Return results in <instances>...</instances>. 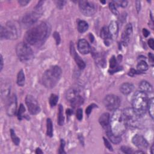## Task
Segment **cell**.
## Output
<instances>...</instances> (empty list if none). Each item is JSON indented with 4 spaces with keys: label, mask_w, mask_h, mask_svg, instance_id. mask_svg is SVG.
<instances>
[{
    "label": "cell",
    "mask_w": 154,
    "mask_h": 154,
    "mask_svg": "<svg viewBox=\"0 0 154 154\" xmlns=\"http://www.w3.org/2000/svg\"><path fill=\"white\" fill-rule=\"evenodd\" d=\"M99 122L101 125L104 128H107V130L110 129V116L108 113H104L102 114L99 119Z\"/></svg>",
    "instance_id": "18"
},
{
    "label": "cell",
    "mask_w": 154,
    "mask_h": 154,
    "mask_svg": "<svg viewBox=\"0 0 154 154\" xmlns=\"http://www.w3.org/2000/svg\"><path fill=\"white\" fill-rule=\"evenodd\" d=\"M65 142L63 139H61L60 140V147L59 148V153H66L65 152Z\"/></svg>",
    "instance_id": "37"
},
{
    "label": "cell",
    "mask_w": 154,
    "mask_h": 154,
    "mask_svg": "<svg viewBox=\"0 0 154 154\" xmlns=\"http://www.w3.org/2000/svg\"><path fill=\"white\" fill-rule=\"evenodd\" d=\"M72 113H73L71 109H68V110H66V114H67V115L68 117H70Z\"/></svg>",
    "instance_id": "52"
},
{
    "label": "cell",
    "mask_w": 154,
    "mask_h": 154,
    "mask_svg": "<svg viewBox=\"0 0 154 154\" xmlns=\"http://www.w3.org/2000/svg\"><path fill=\"white\" fill-rule=\"evenodd\" d=\"M106 133H107L108 138L113 143H114V144H119V143H121V142L122 141L121 137L119 136V135H116L114 134L112 132V131H111L110 128V129L107 130Z\"/></svg>",
    "instance_id": "21"
},
{
    "label": "cell",
    "mask_w": 154,
    "mask_h": 154,
    "mask_svg": "<svg viewBox=\"0 0 154 154\" xmlns=\"http://www.w3.org/2000/svg\"><path fill=\"white\" fill-rule=\"evenodd\" d=\"M54 37L56 41V44L57 45H59L60 42V37L59 33L57 32H55L54 33Z\"/></svg>",
    "instance_id": "44"
},
{
    "label": "cell",
    "mask_w": 154,
    "mask_h": 154,
    "mask_svg": "<svg viewBox=\"0 0 154 154\" xmlns=\"http://www.w3.org/2000/svg\"><path fill=\"white\" fill-rule=\"evenodd\" d=\"M148 108L149 110V113L152 119H153V113H154V99L151 98L148 101Z\"/></svg>",
    "instance_id": "32"
},
{
    "label": "cell",
    "mask_w": 154,
    "mask_h": 154,
    "mask_svg": "<svg viewBox=\"0 0 154 154\" xmlns=\"http://www.w3.org/2000/svg\"><path fill=\"white\" fill-rule=\"evenodd\" d=\"M100 36L102 39H103L104 40H108V39H110L111 37L110 36L108 29L107 27H102L101 30V33Z\"/></svg>",
    "instance_id": "30"
},
{
    "label": "cell",
    "mask_w": 154,
    "mask_h": 154,
    "mask_svg": "<svg viewBox=\"0 0 154 154\" xmlns=\"http://www.w3.org/2000/svg\"><path fill=\"white\" fill-rule=\"evenodd\" d=\"M119 67H120L118 66L116 57L114 56H113L112 58H111L110 60L109 72L110 74H113L114 72H116L121 70V69H120Z\"/></svg>",
    "instance_id": "22"
},
{
    "label": "cell",
    "mask_w": 154,
    "mask_h": 154,
    "mask_svg": "<svg viewBox=\"0 0 154 154\" xmlns=\"http://www.w3.org/2000/svg\"><path fill=\"white\" fill-rule=\"evenodd\" d=\"M18 3L21 6H25L30 3V1H26V0H24H24H22V1H19Z\"/></svg>",
    "instance_id": "46"
},
{
    "label": "cell",
    "mask_w": 154,
    "mask_h": 154,
    "mask_svg": "<svg viewBox=\"0 0 154 154\" xmlns=\"http://www.w3.org/2000/svg\"><path fill=\"white\" fill-rule=\"evenodd\" d=\"M36 153L37 154H40V153H43V152L42 151V150L40 148H37L36 151Z\"/></svg>",
    "instance_id": "53"
},
{
    "label": "cell",
    "mask_w": 154,
    "mask_h": 154,
    "mask_svg": "<svg viewBox=\"0 0 154 154\" xmlns=\"http://www.w3.org/2000/svg\"><path fill=\"white\" fill-rule=\"evenodd\" d=\"M16 54L20 61L27 63L32 60L34 58V53L31 48L25 43L21 42L16 45Z\"/></svg>",
    "instance_id": "6"
},
{
    "label": "cell",
    "mask_w": 154,
    "mask_h": 154,
    "mask_svg": "<svg viewBox=\"0 0 154 154\" xmlns=\"http://www.w3.org/2000/svg\"><path fill=\"white\" fill-rule=\"evenodd\" d=\"M3 65H4V61H3V57L2 55H1V66H0V71H2L3 68Z\"/></svg>",
    "instance_id": "50"
},
{
    "label": "cell",
    "mask_w": 154,
    "mask_h": 154,
    "mask_svg": "<svg viewBox=\"0 0 154 154\" xmlns=\"http://www.w3.org/2000/svg\"><path fill=\"white\" fill-rule=\"evenodd\" d=\"M46 134L48 136L50 137H52L53 135V123L51 121V119L48 118L46 120Z\"/></svg>",
    "instance_id": "29"
},
{
    "label": "cell",
    "mask_w": 154,
    "mask_h": 154,
    "mask_svg": "<svg viewBox=\"0 0 154 154\" xmlns=\"http://www.w3.org/2000/svg\"><path fill=\"white\" fill-rule=\"evenodd\" d=\"M19 33V28L15 22H8L5 27L1 25V28H0V37H1V40H16L18 38L19 36L20 35Z\"/></svg>",
    "instance_id": "5"
},
{
    "label": "cell",
    "mask_w": 154,
    "mask_h": 154,
    "mask_svg": "<svg viewBox=\"0 0 154 154\" xmlns=\"http://www.w3.org/2000/svg\"><path fill=\"white\" fill-rule=\"evenodd\" d=\"M25 81V74L23 70H21L19 71L18 75H17V84L19 86H24Z\"/></svg>",
    "instance_id": "26"
},
{
    "label": "cell",
    "mask_w": 154,
    "mask_h": 154,
    "mask_svg": "<svg viewBox=\"0 0 154 154\" xmlns=\"http://www.w3.org/2000/svg\"><path fill=\"white\" fill-rule=\"evenodd\" d=\"M133 144L140 149H146L148 147V143L143 137L141 135L136 134L132 138Z\"/></svg>",
    "instance_id": "14"
},
{
    "label": "cell",
    "mask_w": 154,
    "mask_h": 154,
    "mask_svg": "<svg viewBox=\"0 0 154 154\" xmlns=\"http://www.w3.org/2000/svg\"><path fill=\"white\" fill-rule=\"evenodd\" d=\"M116 6H121L123 8H125L128 5V1H113Z\"/></svg>",
    "instance_id": "38"
},
{
    "label": "cell",
    "mask_w": 154,
    "mask_h": 154,
    "mask_svg": "<svg viewBox=\"0 0 154 154\" xmlns=\"http://www.w3.org/2000/svg\"><path fill=\"white\" fill-rule=\"evenodd\" d=\"M55 3H56L57 7L58 8H60V9H62V8L63 7V6H65L66 1H56Z\"/></svg>",
    "instance_id": "43"
},
{
    "label": "cell",
    "mask_w": 154,
    "mask_h": 154,
    "mask_svg": "<svg viewBox=\"0 0 154 154\" xmlns=\"http://www.w3.org/2000/svg\"><path fill=\"white\" fill-rule=\"evenodd\" d=\"M40 13L37 12H32L25 14L22 19V24L26 27L35 24L40 18Z\"/></svg>",
    "instance_id": "11"
},
{
    "label": "cell",
    "mask_w": 154,
    "mask_h": 154,
    "mask_svg": "<svg viewBox=\"0 0 154 154\" xmlns=\"http://www.w3.org/2000/svg\"><path fill=\"white\" fill-rule=\"evenodd\" d=\"M10 92V84L8 82L2 83L1 85V94L2 98L7 99L9 96Z\"/></svg>",
    "instance_id": "19"
},
{
    "label": "cell",
    "mask_w": 154,
    "mask_h": 154,
    "mask_svg": "<svg viewBox=\"0 0 154 154\" xmlns=\"http://www.w3.org/2000/svg\"><path fill=\"white\" fill-rule=\"evenodd\" d=\"M151 153L153 154L154 153V149H153V144L151 146Z\"/></svg>",
    "instance_id": "54"
},
{
    "label": "cell",
    "mask_w": 154,
    "mask_h": 154,
    "mask_svg": "<svg viewBox=\"0 0 154 154\" xmlns=\"http://www.w3.org/2000/svg\"><path fill=\"white\" fill-rule=\"evenodd\" d=\"M148 99L146 93L142 92H137L133 96L132 100V108L140 116H142L148 108Z\"/></svg>",
    "instance_id": "4"
},
{
    "label": "cell",
    "mask_w": 154,
    "mask_h": 154,
    "mask_svg": "<svg viewBox=\"0 0 154 154\" xmlns=\"http://www.w3.org/2000/svg\"><path fill=\"white\" fill-rule=\"evenodd\" d=\"M148 45H149V47L152 49H154V40H153V39L152 38H151L148 40Z\"/></svg>",
    "instance_id": "45"
},
{
    "label": "cell",
    "mask_w": 154,
    "mask_h": 154,
    "mask_svg": "<svg viewBox=\"0 0 154 154\" xmlns=\"http://www.w3.org/2000/svg\"><path fill=\"white\" fill-rule=\"evenodd\" d=\"M134 153H144V152H143V151H136V152H134Z\"/></svg>",
    "instance_id": "55"
},
{
    "label": "cell",
    "mask_w": 154,
    "mask_h": 154,
    "mask_svg": "<svg viewBox=\"0 0 154 154\" xmlns=\"http://www.w3.org/2000/svg\"><path fill=\"white\" fill-rule=\"evenodd\" d=\"M138 74L137 72V71H136L135 70L132 69L130 70V72L128 73V75H130V76H133L134 75H135V74Z\"/></svg>",
    "instance_id": "49"
},
{
    "label": "cell",
    "mask_w": 154,
    "mask_h": 154,
    "mask_svg": "<svg viewBox=\"0 0 154 154\" xmlns=\"http://www.w3.org/2000/svg\"><path fill=\"white\" fill-rule=\"evenodd\" d=\"M122 112L128 126H130L135 128L139 126L142 116L137 113L132 108H126Z\"/></svg>",
    "instance_id": "7"
},
{
    "label": "cell",
    "mask_w": 154,
    "mask_h": 154,
    "mask_svg": "<svg viewBox=\"0 0 154 154\" xmlns=\"http://www.w3.org/2000/svg\"><path fill=\"white\" fill-rule=\"evenodd\" d=\"M108 29L111 38H116L119 32V25L117 22L116 21L111 22Z\"/></svg>",
    "instance_id": "17"
},
{
    "label": "cell",
    "mask_w": 154,
    "mask_h": 154,
    "mask_svg": "<svg viewBox=\"0 0 154 154\" xmlns=\"http://www.w3.org/2000/svg\"><path fill=\"white\" fill-rule=\"evenodd\" d=\"M10 135H11L12 140L13 142L14 143V144L16 145V146H18L20 143V139L18 137H17L13 130H10Z\"/></svg>",
    "instance_id": "34"
},
{
    "label": "cell",
    "mask_w": 154,
    "mask_h": 154,
    "mask_svg": "<svg viewBox=\"0 0 154 154\" xmlns=\"http://www.w3.org/2000/svg\"><path fill=\"white\" fill-rule=\"evenodd\" d=\"M25 103L27 106L29 112L33 114L36 115L40 112V108L37 100L31 95H27L25 98Z\"/></svg>",
    "instance_id": "10"
},
{
    "label": "cell",
    "mask_w": 154,
    "mask_h": 154,
    "mask_svg": "<svg viewBox=\"0 0 154 154\" xmlns=\"http://www.w3.org/2000/svg\"><path fill=\"white\" fill-rule=\"evenodd\" d=\"M139 89L141 92L145 93H149L152 92V86L146 81H142L139 84Z\"/></svg>",
    "instance_id": "23"
},
{
    "label": "cell",
    "mask_w": 154,
    "mask_h": 154,
    "mask_svg": "<svg viewBox=\"0 0 154 154\" xmlns=\"http://www.w3.org/2000/svg\"><path fill=\"white\" fill-rule=\"evenodd\" d=\"M78 49L80 53L87 54L90 51V46L86 40L81 39L78 42Z\"/></svg>",
    "instance_id": "16"
},
{
    "label": "cell",
    "mask_w": 154,
    "mask_h": 154,
    "mask_svg": "<svg viewBox=\"0 0 154 154\" xmlns=\"http://www.w3.org/2000/svg\"><path fill=\"white\" fill-rule=\"evenodd\" d=\"M70 48H70V49H71V54L72 56L74 57L76 65H78V66L79 67V68H80V69H84V68L85 67V64L84 62L81 58V57L79 56V55L76 53V51H75V48H74V45L72 44H71Z\"/></svg>",
    "instance_id": "15"
},
{
    "label": "cell",
    "mask_w": 154,
    "mask_h": 154,
    "mask_svg": "<svg viewBox=\"0 0 154 154\" xmlns=\"http://www.w3.org/2000/svg\"><path fill=\"white\" fill-rule=\"evenodd\" d=\"M143 35L145 37H147L149 35V34H150V32L146 28H144L143 30Z\"/></svg>",
    "instance_id": "47"
},
{
    "label": "cell",
    "mask_w": 154,
    "mask_h": 154,
    "mask_svg": "<svg viewBox=\"0 0 154 154\" xmlns=\"http://www.w3.org/2000/svg\"><path fill=\"white\" fill-rule=\"evenodd\" d=\"M17 98L15 95H13L8 100L6 107V112L8 116H13L16 112Z\"/></svg>",
    "instance_id": "12"
},
{
    "label": "cell",
    "mask_w": 154,
    "mask_h": 154,
    "mask_svg": "<svg viewBox=\"0 0 154 154\" xmlns=\"http://www.w3.org/2000/svg\"><path fill=\"white\" fill-rule=\"evenodd\" d=\"M104 139V144H105V146H106V148L109 150V151H113V148L112 146V145H111V144L110 143V142L105 138L104 137L103 138Z\"/></svg>",
    "instance_id": "42"
},
{
    "label": "cell",
    "mask_w": 154,
    "mask_h": 154,
    "mask_svg": "<svg viewBox=\"0 0 154 154\" xmlns=\"http://www.w3.org/2000/svg\"><path fill=\"white\" fill-rule=\"evenodd\" d=\"M79 95V92L75 89L71 88L68 90L66 93V98L67 101H69L70 102L74 99L76 96H78Z\"/></svg>",
    "instance_id": "24"
},
{
    "label": "cell",
    "mask_w": 154,
    "mask_h": 154,
    "mask_svg": "<svg viewBox=\"0 0 154 154\" xmlns=\"http://www.w3.org/2000/svg\"><path fill=\"white\" fill-rule=\"evenodd\" d=\"M25 108L24 105L21 104L19 106L18 113V119L19 120V121L22 120V117H23V114L25 113Z\"/></svg>",
    "instance_id": "36"
},
{
    "label": "cell",
    "mask_w": 154,
    "mask_h": 154,
    "mask_svg": "<svg viewBox=\"0 0 154 154\" xmlns=\"http://www.w3.org/2000/svg\"><path fill=\"white\" fill-rule=\"evenodd\" d=\"M149 61L151 62V63H153V55L152 53L149 54Z\"/></svg>",
    "instance_id": "51"
},
{
    "label": "cell",
    "mask_w": 154,
    "mask_h": 154,
    "mask_svg": "<svg viewBox=\"0 0 154 154\" xmlns=\"http://www.w3.org/2000/svg\"><path fill=\"white\" fill-rule=\"evenodd\" d=\"M132 35V27L131 24L126 25L125 30L122 35V42L124 46H127L129 44Z\"/></svg>",
    "instance_id": "13"
},
{
    "label": "cell",
    "mask_w": 154,
    "mask_h": 154,
    "mask_svg": "<svg viewBox=\"0 0 154 154\" xmlns=\"http://www.w3.org/2000/svg\"><path fill=\"white\" fill-rule=\"evenodd\" d=\"M76 118L78 119L79 121H81L83 119V110L79 108L76 111Z\"/></svg>",
    "instance_id": "41"
},
{
    "label": "cell",
    "mask_w": 154,
    "mask_h": 154,
    "mask_svg": "<svg viewBox=\"0 0 154 154\" xmlns=\"http://www.w3.org/2000/svg\"><path fill=\"white\" fill-rule=\"evenodd\" d=\"M58 100V96L55 94H52L49 98V104L51 107H53L56 105Z\"/></svg>",
    "instance_id": "33"
},
{
    "label": "cell",
    "mask_w": 154,
    "mask_h": 154,
    "mask_svg": "<svg viewBox=\"0 0 154 154\" xmlns=\"http://www.w3.org/2000/svg\"><path fill=\"white\" fill-rule=\"evenodd\" d=\"M97 105H95V104H92L91 105H90L87 108H86V111H85V113H86V114L89 116L90 114L92 112V111L93 110V108H95V107H96Z\"/></svg>",
    "instance_id": "40"
},
{
    "label": "cell",
    "mask_w": 154,
    "mask_h": 154,
    "mask_svg": "<svg viewBox=\"0 0 154 154\" xmlns=\"http://www.w3.org/2000/svg\"><path fill=\"white\" fill-rule=\"evenodd\" d=\"M121 151L125 153H128V154H131V153H133L134 152L132 151V149L129 147H128V146H122L121 147Z\"/></svg>",
    "instance_id": "39"
},
{
    "label": "cell",
    "mask_w": 154,
    "mask_h": 154,
    "mask_svg": "<svg viewBox=\"0 0 154 154\" xmlns=\"http://www.w3.org/2000/svg\"><path fill=\"white\" fill-rule=\"evenodd\" d=\"M121 99L117 96L109 95L106 96L104 100L105 107L110 111H115L121 105Z\"/></svg>",
    "instance_id": "9"
},
{
    "label": "cell",
    "mask_w": 154,
    "mask_h": 154,
    "mask_svg": "<svg viewBox=\"0 0 154 154\" xmlns=\"http://www.w3.org/2000/svg\"><path fill=\"white\" fill-rule=\"evenodd\" d=\"M109 8L111 12H112L114 15H119V12L117 9V6L115 4V3L113 1L109 3Z\"/></svg>",
    "instance_id": "35"
},
{
    "label": "cell",
    "mask_w": 154,
    "mask_h": 154,
    "mask_svg": "<svg viewBox=\"0 0 154 154\" xmlns=\"http://www.w3.org/2000/svg\"><path fill=\"white\" fill-rule=\"evenodd\" d=\"M137 68L139 72H145L148 69V65L146 62L142 60L138 63Z\"/></svg>",
    "instance_id": "31"
},
{
    "label": "cell",
    "mask_w": 154,
    "mask_h": 154,
    "mask_svg": "<svg viewBox=\"0 0 154 154\" xmlns=\"http://www.w3.org/2000/svg\"><path fill=\"white\" fill-rule=\"evenodd\" d=\"M101 3H103V4H105L106 2L105 1H101Z\"/></svg>",
    "instance_id": "56"
},
{
    "label": "cell",
    "mask_w": 154,
    "mask_h": 154,
    "mask_svg": "<svg viewBox=\"0 0 154 154\" xmlns=\"http://www.w3.org/2000/svg\"><path fill=\"white\" fill-rule=\"evenodd\" d=\"M134 89V85L128 83H125L122 84L121 85V87H120V90H121V93H122L123 95H129L130 93H131Z\"/></svg>",
    "instance_id": "20"
},
{
    "label": "cell",
    "mask_w": 154,
    "mask_h": 154,
    "mask_svg": "<svg viewBox=\"0 0 154 154\" xmlns=\"http://www.w3.org/2000/svg\"><path fill=\"white\" fill-rule=\"evenodd\" d=\"M50 28L45 22H40L30 28L25 34V39L30 45L40 46L46 40L50 33Z\"/></svg>",
    "instance_id": "1"
},
{
    "label": "cell",
    "mask_w": 154,
    "mask_h": 154,
    "mask_svg": "<svg viewBox=\"0 0 154 154\" xmlns=\"http://www.w3.org/2000/svg\"><path fill=\"white\" fill-rule=\"evenodd\" d=\"M62 71L58 66L51 67L42 76V83L44 86L48 89L54 87L60 79Z\"/></svg>",
    "instance_id": "3"
},
{
    "label": "cell",
    "mask_w": 154,
    "mask_h": 154,
    "mask_svg": "<svg viewBox=\"0 0 154 154\" xmlns=\"http://www.w3.org/2000/svg\"><path fill=\"white\" fill-rule=\"evenodd\" d=\"M79 8L81 12L85 16H93L96 12V7L92 1H79Z\"/></svg>",
    "instance_id": "8"
},
{
    "label": "cell",
    "mask_w": 154,
    "mask_h": 154,
    "mask_svg": "<svg viewBox=\"0 0 154 154\" xmlns=\"http://www.w3.org/2000/svg\"><path fill=\"white\" fill-rule=\"evenodd\" d=\"M65 118L63 116V108L62 105H59L58 107V123L60 126H62L64 124Z\"/></svg>",
    "instance_id": "27"
},
{
    "label": "cell",
    "mask_w": 154,
    "mask_h": 154,
    "mask_svg": "<svg viewBox=\"0 0 154 154\" xmlns=\"http://www.w3.org/2000/svg\"><path fill=\"white\" fill-rule=\"evenodd\" d=\"M136 4V8H137V10L138 13L139 12V11L140 10V2L139 1H137L135 2Z\"/></svg>",
    "instance_id": "48"
},
{
    "label": "cell",
    "mask_w": 154,
    "mask_h": 154,
    "mask_svg": "<svg viewBox=\"0 0 154 154\" xmlns=\"http://www.w3.org/2000/svg\"><path fill=\"white\" fill-rule=\"evenodd\" d=\"M71 103L73 108H77V107L81 106L84 103V98L80 95H78V96H76L74 99H73L71 102Z\"/></svg>",
    "instance_id": "25"
},
{
    "label": "cell",
    "mask_w": 154,
    "mask_h": 154,
    "mask_svg": "<svg viewBox=\"0 0 154 154\" xmlns=\"http://www.w3.org/2000/svg\"><path fill=\"white\" fill-rule=\"evenodd\" d=\"M110 130L116 135L121 136L126 130L128 127L123 112L120 110H116L110 119Z\"/></svg>",
    "instance_id": "2"
},
{
    "label": "cell",
    "mask_w": 154,
    "mask_h": 154,
    "mask_svg": "<svg viewBox=\"0 0 154 154\" xmlns=\"http://www.w3.org/2000/svg\"><path fill=\"white\" fill-rule=\"evenodd\" d=\"M89 28V25L87 22L84 21H80L78 24V30L80 33H83Z\"/></svg>",
    "instance_id": "28"
}]
</instances>
